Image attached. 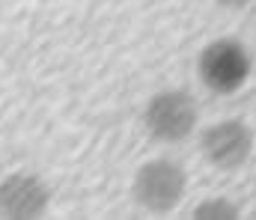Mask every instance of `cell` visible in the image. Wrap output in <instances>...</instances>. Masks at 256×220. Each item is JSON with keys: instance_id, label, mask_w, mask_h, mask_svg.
Returning a JSON list of instances; mask_svg holds the SVG:
<instances>
[{"instance_id": "obj_2", "label": "cell", "mask_w": 256, "mask_h": 220, "mask_svg": "<svg viewBox=\"0 0 256 220\" xmlns=\"http://www.w3.org/2000/svg\"><path fill=\"white\" fill-rule=\"evenodd\" d=\"M200 107L196 98L185 89H161L146 101L143 125L146 134L158 143H182L196 131Z\"/></svg>"}, {"instance_id": "obj_4", "label": "cell", "mask_w": 256, "mask_h": 220, "mask_svg": "<svg viewBox=\"0 0 256 220\" xmlns=\"http://www.w3.org/2000/svg\"><path fill=\"white\" fill-rule=\"evenodd\" d=\"M200 152L214 170L232 173L248 164V158L254 152V131L242 119H220L202 131Z\"/></svg>"}, {"instance_id": "obj_3", "label": "cell", "mask_w": 256, "mask_h": 220, "mask_svg": "<svg viewBox=\"0 0 256 220\" xmlns=\"http://www.w3.org/2000/svg\"><path fill=\"white\" fill-rule=\"evenodd\" d=\"M185 191H188V176L170 158L146 161L134 173V182H131L134 203L143 212H149V215H167V212H173L182 203Z\"/></svg>"}, {"instance_id": "obj_5", "label": "cell", "mask_w": 256, "mask_h": 220, "mask_svg": "<svg viewBox=\"0 0 256 220\" xmlns=\"http://www.w3.org/2000/svg\"><path fill=\"white\" fill-rule=\"evenodd\" d=\"M51 206L48 185L33 173H12L0 182V218L33 220L42 218Z\"/></svg>"}, {"instance_id": "obj_1", "label": "cell", "mask_w": 256, "mask_h": 220, "mask_svg": "<svg viewBox=\"0 0 256 220\" xmlns=\"http://www.w3.org/2000/svg\"><path fill=\"white\" fill-rule=\"evenodd\" d=\"M250 72H254V57H250L248 45L232 36L208 42L196 60V74H200L202 86L214 95L238 92L248 83Z\"/></svg>"}, {"instance_id": "obj_7", "label": "cell", "mask_w": 256, "mask_h": 220, "mask_svg": "<svg viewBox=\"0 0 256 220\" xmlns=\"http://www.w3.org/2000/svg\"><path fill=\"white\" fill-rule=\"evenodd\" d=\"M220 6H226V9H244L248 3H254V0H218Z\"/></svg>"}, {"instance_id": "obj_6", "label": "cell", "mask_w": 256, "mask_h": 220, "mask_svg": "<svg viewBox=\"0 0 256 220\" xmlns=\"http://www.w3.org/2000/svg\"><path fill=\"white\" fill-rule=\"evenodd\" d=\"M191 215L196 220H236L242 212H238L236 203H230V200H224V197H214V200L200 203Z\"/></svg>"}]
</instances>
